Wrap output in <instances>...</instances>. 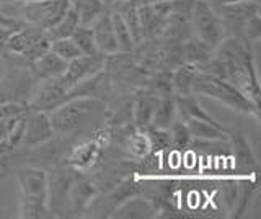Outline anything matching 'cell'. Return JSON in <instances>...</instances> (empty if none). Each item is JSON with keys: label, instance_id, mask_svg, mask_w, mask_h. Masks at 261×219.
I'll return each instance as SVG.
<instances>
[{"label": "cell", "instance_id": "obj_1", "mask_svg": "<svg viewBox=\"0 0 261 219\" xmlns=\"http://www.w3.org/2000/svg\"><path fill=\"white\" fill-rule=\"evenodd\" d=\"M220 77L235 85L247 99L259 107V82L255 64V46L240 36H225L220 41L211 59L199 69Z\"/></svg>", "mask_w": 261, "mask_h": 219}, {"label": "cell", "instance_id": "obj_2", "mask_svg": "<svg viewBox=\"0 0 261 219\" xmlns=\"http://www.w3.org/2000/svg\"><path fill=\"white\" fill-rule=\"evenodd\" d=\"M54 136L80 139L106 125L105 103L95 96H73L47 113Z\"/></svg>", "mask_w": 261, "mask_h": 219}, {"label": "cell", "instance_id": "obj_3", "mask_svg": "<svg viewBox=\"0 0 261 219\" xmlns=\"http://www.w3.org/2000/svg\"><path fill=\"white\" fill-rule=\"evenodd\" d=\"M193 93L214 99L222 105H225L227 108L239 111V113H245V115H250V116H255L259 121V107H256L255 103H251L235 85H232L230 82H227V80L220 77L198 70V74H196V79L193 82Z\"/></svg>", "mask_w": 261, "mask_h": 219}, {"label": "cell", "instance_id": "obj_4", "mask_svg": "<svg viewBox=\"0 0 261 219\" xmlns=\"http://www.w3.org/2000/svg\"><path fill=\"white\" fill-rule=\"evenodd\" d=\"M47 206L54 217H69V200L73 180L79 172L65 162L47 170Z\"/></svg>", "mask_w": 261, "mask_h": 219}, {"label": "cell", "instance_id": "obj_5", "mask_svg": "<svg viewBox=\"0 0 261 219\" xmlns=\"http://www.w3.org/2000/svg\"><path fill=\"white\" fill-rule=\"evenodd\" d=\"M144 190V180L137 174L129 175L108 191L98 193L87 206L84 217H111L116 208L134 194H141Z\"/></svg>", "mask_w": 261, "mask_h": 219}, {"label": "cell", "instance_id": "obj_6", "mask_svg": "<svg viewBox=\"0 0 261 219\" xmlns=\"http://www.w3.org/2000/svg\"><path fill=\"white\" fill-rule=\"evenodd\" d=\"M51 43L53 41L46 30L27 23L23 28L12 31L7 41V53L21 56L23 59L33 64L38 58L51 50Z\"/></svg>", "mask_w": 261, "mask_h": 219}, {"label": "cell", "instance_id": "obj_7", "mask_svg": "<svg viewBox=\"0 0 261 219\" xmlns=\"http://www.w3.org/2000/svg\"><path fill=\"white\" fill-rule=\"evenodd\" d=\"M190 21L193 35L202 39L212 50L225 38L222 21H220L216 9L207 0H194Z\"/></svg>", "mask_w": 261, "mask_h": 219}, {"label": "cell", "instance_id": "obj_8", "mask_svg": "<svg viewBox=\"0 0 261 219\" xmlns=\"http://www.w3.org/2000/svg\"><path fill=\"white\" fill-rule=\"evenodd\" d=\"M216 9L220 21L224 27L225 36H240L245 35L247 23L259 13V2L256 0H239L220 5H212Z\"/></svg>", "mask_w": 261, "mask_h": 219}, {"label": "cell", "instance_id": "obj_9", "mask_svg": "<svg viewBox=\"0 0 261 219\" xmlns=\"http://www.w3.org/2000/svg\"><path fill=\"white\" fill-rule=\"evenodd\" d=\"M69 0H36V2H21L18 15L23 21L35 25L41 30H49L61 20L67 12Z\"/></svg>", "mask_w": 261, "mask_h": 219}, {"label": "cell", "instance_id": "obj_10", "mask_svg": "<svg viewBox=\"0 0 261 219\" xmlns=\"http://www.w3.org/2000/svg\"><path fill=\"white\" fill-rule=\"evenodd\" d=\"M69 92L70 88L64 82L62 76L38 80L35 92L28 102V108L33 111L49 113L69 100Z\"/></svg>", "mask_w": 261, "mask_h": 219}, {"label": "cell", "instance_id": "obj_11", "mask_svg": "<svg viewBox=\"0 0 261 219\" xmlns=\"http://www.w3.org/2000/svg\"><path fill=\"white\" fill-rule=\"evenodd\" d=\"M13 175L20 188V201L47 203V172L35 165L13 167Z\"/></svg>", "mask_w": 261, "mask_h": 219}, {"label": "cell", "instance_id": "obj_12", "mask_svg": "<svg viewBox=\"0 0 261 219\" xmlns=\"http://www.w3.org/2000/svg\"><path fill=\"white\" fill-rule=\"evenodd\" d=\"M227 142L230 144L235 159V170L240 175H256L258 174V160L253 154L250 142L247 141L243 131L239 128H228Z\"/></svg>", "mask_w": 261, "mask_h": 219}, {"label": "cell", "instance_id": "obj_13", "mask_svg": "<svg viewBox=\"0 0 261 219\" xmlns=\"http://www.w3.org/2000/svg\"><path fill=\"white\" fill-rule=\"evenodd\" d=\"M105 61H106V56L101 53L93 54V56H87V54L79 56V58L67 62V67H65V72L62 74L64 82L67 84V87L72 90V88L79 85L80 82H84V80L93 77L100 70H103Z\"/></svg>", "mask_w": 261, "mask_h": 219}, {"label": "cell", "instance_id": "obj_14", "mask_svg": "<svg viewBox=\"0 0 261 219\" xmlns=\"http://www.w3.org/2000/svg\"><path fill=\"white\" fill-rule=\"evenodd\" d=\"M54 137V131L51 126V119L46 111H33L28 108L27 115V126H24V134L21 144L18 148H35V145L43 144Z\"/></svg>", "mask_w": 261, "mask_h": 219}, {"label": "cell", "instance_id": "obj_15", "mask_svg": "<svg viewBox=\"0 0 261 219\" xmlns=\"http://www.w3.org/2000/svg\"><path fill=\"white\" fill-rule=\"evenodd\" d=\"M100 193L88 174H80L73 180L69 200V217H84L87 206Z\"/></svg>", "mask_w": 261, "mask_h": 219}, {"label": "cell", "instance_id": "obj_16", "mask_svg": "<svg viewBox=\"0 0 261 219\" xmlns=\"http://www.w3.org/2000/svg\"><path fill=\"white\" fill-rule=\"evenodd\" d=\"M90 27L93 30L98 51L103 53L105 56H110L119 51L116 36H114V30H113V20H111L110 9H105Z\"/></svg>", "mask_w": 261, "mask_h": 219}, {"label": "cell", "instance_id": "obj_17", "mask_svg": "<svg viewBox=\"0 0 261 219\" xmlns=\"http://www.w3.org/2000/svg\"><path fill=\"white\" fill-rule=\"evenodd\" d=\"M159 95L149 88H137L133 100V123L139 129H145L150 126L155 107H157Z\"/></svg>", "mask_w": 261, "mask_h": 219}, {"label": "cell", "instance_id": "obj_18", "mask_svg": "<svg viewBox=\"0 0 261 219\" xmlns=\"http://www.w3.org/2000/svg\"><path fill=\"white\" fill-rule=\"evenodd\" d=\"M113 219H152L157 217V209L144 194H134L116 208Z\"/></svg>", "mask_w": 261, "mask_h": 219}, {"label": "cell", "instance_id": "obj_19", "mask_svg": "<svg viewBox=\"0 0 261 219\" xmlns=\"http://www.w3.org/2000/svg\"><path fill=\"white\" fill-rule=\"evenodd\" d=\"M212 51H214V50H212L211 46H207L206 43L202 41V39H199L193 33L181 41L183 62L191 64V66H194L198 70L211 59Z\"/></svg>", "mask_w": 261, "mask_h": 219}, {"label": "cell", "instance_id": "obj_20", "mask_svg": "<svg viewBox=\"0 0 261 219\" xmlns=\"http://www.w3.org/2000/svg\"><path fill=\"white\" fill-rule=\"evenodd\" d=\"M65 67H67V61H64L54 51L49 50L31 64V72L36 80H44L62 76L65 72Z\"/></svg>", "mask_w": 261, "mask_h": 219}, {"label": "cell", "instance_id": "obj_21", "mask_svg": "<svg viewBox=\"0 0 261 219\" xmlns=\"http://www.w3.org/2000/svg\"><path fill=\"white\" fill-rule=\"evenodd\" d=\"M188 129L193 136V139L199 141H227V126H214L206 121L199 119H186L185 121Z\"/></svg>", "mask_w": 261, "mask_h": 219}, {"label": "cell", "instance_id": "obj_22", "mask_svg": "<svg viewBox=\"0 0 261 219\" xmlns=\"http://www.w3.org/2000/svg\"><path fill=\"white\" fill-rule=\"evenodd\" d=\"M198 74V69L188 62H181L171 70V88L175 95H191L193 82Z\"/></svg>", "mask_w": 261, "mask_h": 219}, {"label": "cell", "instance_id": "obj_23", "mask_svg": "<svg viewBox=\"0 0 261 219\" xmlns=\"http://www.w3.org/2000/svg\"><path fill=\"white\" fill-rule=\"evenodd\" d=\"M175 119H176L175 95H162V96H159V102H157V107H155L150 126L160 128V129H168L171 125H173Z\"/></svg>", "mask_w": 261, "mask_h": 219}, {"label": "cell", "instance_id": "obj_24", "mask_svg": "<svg viewBox=\"0 0 261 219\" xmlns=\"http://www.w3.org/2000/svg\"><path fill=\"white\" fill-rule=\"evenodd\" d=\"M256 175H248V178H243L240 182V186H237V197H235V205L232 208V217H242L250 206V203L256 193Z\"/></svg>", "mask_w": 261, "mask_h": 219}, {"label": "cell", "instance_id": "obj_25", "mask_svg": "<svg viewBox=\"0 0 261 219\" xmlns=\"http://www.w3.org/2000/svg\"><path fill=\"white\" fill-rule=\"evenodd\" d=\"M79 25H80L79 13L72 5H69L67 12L62 15L61 20L57 21L56 25H53L49 30H46V31H47V35H49V38H51V41H53V39H57V38H70Z\"/></svg>", "mask_w": 261, "mask_h": 219}, {"label": "cell", "instance_id": "obj_26", "mask_svg": "<svg viewBox=\"0 0 261 219\" xmlns=\"http://www.w3.org/2000/svg\"><path fill=\"white\" fill-rule=\"evenodd\" d=\"M69 2L79 13L80 25L85 27L92 25L98 15L106 9L105 0H69Z\"/></svg>", "mask_w": 261, "mask_h": 219}, {"label": "cell", "instance_id": "obj_27", "mask_svg": "<svg viewBox=\"0 0 261 219\" xmlns=\"http://www.w3.org/2000/svg\"><path fill=\"white\" fill-rule=\"evenodd\" d=\"M170 133V149L175 152H183L191 148L193 136L183 119H175L173 125L168 128Z\"/></svg>", "mask_w": 261, "mask_h": 219}, {"label": "cell", "instance_id": "obj_28", "mask_svg": "<svg viewBox=\"0 0 261 219\" xmlns=\"http://www.w3.org/2000/svg\"><path fill=\"white\" fill-rule=\"evenodd\" d=\"M111 20H113V30L114 36H116L118 47L121 53H133L134 51V39L130 36V31L127 30L124 20L121 18V15L118 12L111 10Z\"/></svg>", "mask_w": 261, "mask_h": 219}, {"label": "cell", "instance_id": "obj_29", "mask_svg": "<svg viewBox=\"0 0 261 219\" xmlns=\"http://www.w3.org/2000/svg\"><path fill=\"white\" fill-rule=\"evenodd\" d=\"M70 38H72V41L77 44L79 50L82 51V54H87V56L100 54V51H98V47H96V43H95V35H93L92 27L79 25Z\"/></svg>", "mask_w": 261, "mask_h": 219}, {"label": "cell", "instance_id": "obj_30", "mask_svg": "<svg viewBox=\"0 0 261 219\" xmlns=\"http://www.w3.org/2000/svg\"><path fill=\"white\" fill-rule=\"evenodd\" d=\"M18 216L21 219H51L54 217L47 203L38 201H20Z\"/></svg>", "mask_w": 261, "mask_h": 219}, {"label": "cell", "instance_id": "obj_31", "mask_svg": "<svg viewBox=\"0 0 261 219\" xmlns=\"http://www.w3.org/2000/svg\"><path fill=\"white\" fill-rule=\"evenodd\" d=\"M51 51H54L59 58H62L64 61H72L82 56V51L77 47V44L72 41V38H57L53 39L51 43Z\"/></svg>", "mask_w": 261, "mask_h": 219}, {"label": "cell", "instance_id": "obj_32", "mask_svg": "<svg viewBox=\"0 0 261 219\" xmlns=\"http://www.w3.org/2000/svg\"><path fill=\"white\" fill-rule=\"evenodd\" d=\"M15 148L8 144L7 137L4 141H0V168L8 172L12 167V154H13Z\"/></svg>", "mask_w": 261, "mask_h": 219}, {"label": "cell", "instance_id": "obj_33", "mask_svg": "<svg viewBox=\"0 0 261 219\" xmlns=\"http://www.w3.org/2000/svg\"><path fill=\"white\" fill-rule=\"evenodd\" d=\"M12 31H15V30L0 27V56L7 53V41H8V38H10Z\"/></svg>", "mask_w": 261, "mask_h": 219}, {"label": "cell", "instance_id": "obj_34", "mask_svg": "<svg viewBox=\"0 0 261 219\" xmlns=\"http://www.w3.org/2000/svg\"><path fill=\"white\" fill-rule=\"evenodd\" d=\"M10 118V116H8ZM8 118L0 119V141H4L7 137V128H8Z\"/></svg>", "mask_w": 261, "mask_h": 219}, {"label": "cell", "instance_id": "obj_35", "mask_svg": "<svg viewBox=\"0 0 261 219\" xmlns=\"http://www.w3.org/2000/svg\"><path fill=\"white\" fill-rule=\"evenodd\" d=\"M5 174H7L5 170H2V168H0V180H2V178L5 177Z\"/></svg>", "mask_w": 261, "mask_h": 219}]
</instances>
